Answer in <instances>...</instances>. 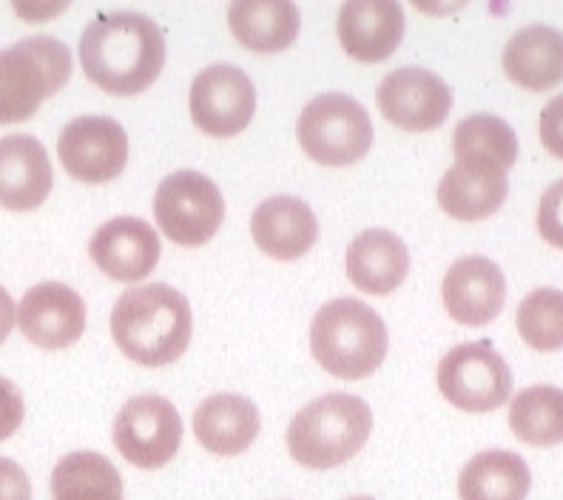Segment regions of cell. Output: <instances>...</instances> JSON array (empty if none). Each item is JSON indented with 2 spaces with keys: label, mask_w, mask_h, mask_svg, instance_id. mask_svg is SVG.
Returning a JSON list of instances; mask_svg holds the SVG:
<instances>
[{
  "label": "cell",
  "mask_w": 563,
  "mask_h": 500,
  "mask_svg": "<svg viewBox=\"0 0 563 500\" xmlns=\"http://www.w3.org/2000/svg\"><path fill=\"white\" fill-rule=\"evenodd\" d=\"M336 32L353 60H387L405 37V12L396 0H347L339 12Z\"/></svg>",
  "instance_id": "16"
},
{
  "label": "cell",
  "mask_w": 563,
  "mask_h": 500,
  "mask_svg": "<svg viewBox=\"0 0 563 500\" xmlns=\"http://www.w3.org/2000/svg\"><path fill=\"white\" fill-rule=\"evenodd\" d=\"M532 473L521 455L509 449H487L464 464L459 475L461 500H527Z\"/></svg>",
  "instance_id": "24"
},
{
  "label": "cell",
  "mask_w": 563,
  "mask_h": 500,
  "mask_svg": "<svg viewBox=\"0 0 563 500\" xmlns=\"http://www.w3.org/2000/svg\"><path fill=\"white\" fill-rule=\"evenodd\" d=\"M55 186V171L43 143L29 134L0 140V208L35 211Z\"/></svg>",
  "instance_id": "17"
},
{
  "label": "cell",
  "mask_w": 563,
  "mask_h": 500,
  "mask_svg": "<svg viewBox=\"0 0 563 500\" xmlns=\"http://www.w3.org/2000/svg\"><path fill=\"white\" fill-rule=\"evenodd\" d=\"M191 304L163 281L125 290L111 310V336L120 353L143 367L177 362L191 344Z\"/></svg>",
  "instance_id": "2"
},
{
  "label": "cell",
  "mask_w": 563,
  "mask_h": 500,
  "mask_svg": "<svg viewBox=\"0 0 563 500\" xmlns=\"http://www.w3.org/2000/svg\"><path fill=\"white\" fill-rule=\"evenodd\" d=\"M71 77V55L57 37H26L0 48V125L23 123Z\"/></svg>",
  "instance_id": "5"
},
{
  "label": "cell",
  "mask_w": 563,
  "mask_h": 500,
  "mask_svg": "<svg viewBox=\"0 0 563 500\" xmlns=\"http://www.w3.org/2000/svg\"><path fill=\"white\" fill-rule=\"evenodd\" d=\"M228 26L251 52L276 55L296 41L302 18L290 0H236L228 9Z\"/></svg>",
  "instance_id": "22"
},
{
  "label": "cell",
  "mask_w": 563,
  "mask_h": 500,
  "mask_svg": "<svg viewBox=\"0 0 563 500\" xmlns=\"http://www.w3.org/2000/svg\"><path fill=\"white\" fill-rule=\"evenodd\" d=\"M154 220L174 245L200 247L222 227L225 199L206 174L177 171L165 177L154 193Z\"/></svg>",
  "instance_id": "7"
},
{
  "label": "cell",
  "mask_w": 563,
  "mask_h": 500,
  "mask_svg": "<svg viewBox=\"0 0 563 500\" xmlns=\"http://www.w3.org/2000/svg\"><path fill=\"white\" fill-rule=\"evenodd\" d=\"M441 299L450 319L464 327H482L498 319L507 302V279L487 256L453 262L441 281Z\"/></svg>",
  "instance_id": "14"
},
{
  "label": "cell",
  "mask_w": 563,
  "mask_h": 500,
  "mask_svg": "<svg viewBox=\"0 0 563 500\" xmlns=\"http://www.w3.org/2000/svg\"><path fill=\"white\" fill-rule=\"evenodd\" d=\"M188 105L197 129L208 137H234L254 116L256 89L245 71L220 63L194 77Z\"/></svg>",
  "instance_id": "11"
},
{
  "label": "cell",
  "mask_w": 563,
  "mask_h": 500,
  "mask_svg": "<svg viewBox=\"0 0 563 500\" xmlns=\"http://www.w3.org/2000/svg\"><path fill=\"white\" fill-rule=\"evenodd\" d=\"M376 103L387 123L401 131H433L453 109V91L433 71L407 66L378 82Z\"/></svg>",
  "instance_id": "12"
},
{
  "label": "cell",
  "mask_w": 563,
  "mask_h": 500,
  "mask_svg": "<svg viewBox=\"0 0 563 500\" xmlns=\"http://www.w3.org/2000/svg\"><path fill=\"white\" fill-rule=\"evenodd\" d=\"M183 444V419L163 396H134L114 419V446L137 469H163Z\"/></svg>",
  "instance_id": "9"
},
{
  "label": "cell",
  "mask_w": 563,
  "mask_h": 500,
  "mask_svg": "<svg viewBox=\"0 0 563 500\" xmlns=\"http://www.w3.org/2000/svg\"><path fill=\"white\" fill-rule=\"evenodd\" d=\"M262 430V415L251 398L236 392H217L194 410V435L211 455L234 458L254 444Z\"/></svg>",
  "instance_id": "19"
},
{
  "label": "cell",
  "mask_w": 563,
  "mask_h": 500,
  "mask_svg": "<svg viewBox=\"0 0 563 500\" xmlns=\"http://www.w3.org/2000/svg\"><path fill=\"white\" fill-rule=\"evenodd\" d=\"M26 404H23V392L0 376V441L12 438L14 432L21 430Z\"/></svg>",
  "instance_id": "30"
},
{
  "label": "cell",
  "mask_w": 563,
  "mask_h": 500,
  "mask_svg": "<svg viewBox=\"0 0 563 500\" xmlns=\"http://www.w3.org/2000/svg\"><path fill=\"white\" fill-rule=\"evenodd\" d=\"M55 500H123V478L106 455L82 449L57 460L52 473Z\"/></svg>",
  "instance_id": "26"
},
{
  "label": "cell",
  "mask_w": 563,
  "mask_h": 500,
  "mask_svg": "<svg viewBox=\"0 0 563 500\" xmlns=\"http://www.w3.org/2000/svg\"><path fill=\"white\" fill-rule=\"evenodd\" d=\"M57 157L69 177L86 186H103L118 179L129 163L125 129L100 114L75 116L57 137Z\"/></svg>",
  "instance_id": "10"
},
{
  "label": "cell",
  "mask_w": 563,
  "mask_h": 500,
  "mask_svg": "<svg viewBox=\"0 0 563 500\" xmlns=\"http://www.w3.org/2000/svg\"><path fill=\"white\" fill-rule=\"evenodd\" d=\"M538 231L550 245L563 251V179L552 182L538 205Z\"/></svg>",
  "instance_id": "29"
},
{
  "label": "cell",
  "mask_w": 563,
  "mask_h": 500,
  "mask_svg": "<svg viewBox=\"0 0 563 500\" xmlns=\"http://www.w3.org/2000/svg\"><path fill=\"white\" fill-rule=\"evenodd\" d=\"M18 327L43 349H66L80 342L86 330V302L63 281H41L23 296Z\"/></svg>",
  "instance_id": "13"
},
{
  "label": "cell",
  "mask_w": 563,
  "mask_h": 500,
  "mask_svg": "<svg viewBox=\"0 0 563 500\" xmlns=\"http://www.w3.org/2000/svg\"><path fill=\"white\" fill-rule=\"evenodd\" d=\"M504 71L527 91H550L563 82V32L532 23L504 46Z\"/></svg>",
  "instance_id": "21"
},
{
  "label": "cell",
  "mask_w": 563,
  "mask_h": 500,
  "mask_svg": "<svg viewBox=\"0 0 563 500\" xmlns=\"http://www.w3.org/2000/svg\"><path fill=\"white\" fill-rule=\"evenodd\" d=\"M0 500H32L26 469L12 458H0Z\"/></svg>",
  "instance_id": "32"
},
{
  "label": "cell",
  "mask_w": 563,
  "mask_h": 500,
  "mask_svg": "<svg viewBox=\"0 0 563 500\" xmlns=\"http://www.w3.org/2000/svg\"><path fill=\"white\" fill-rule=\"evenodd\" d=\"M296 137L313 163L344 168L371 152L373 123L356 97L328 91L305 105L296 123Z\"/></svg>",
  "instance_id": "6"
},
{
  "label": "cell",
  "mask_w": 563,
  "mask_h": 500,
  "mask_svg": "<svg viewBox=\"0 0 563 500\" xmlns=\"http://www.w3.org/2000/svg\"><path fill=\"white\" fill-rule=\"evenodd\" d=\"M516 324L523 342L538 353L563 349V290L538 288L523 296Z\"/></svg>",
  "instance_id": "28"
},
{
  "label": "cell",
  "mask_w": 563,
  "mask_h": 500,
  "mask_svg": "<svg viewBox=\"0 0 563 500\" xmlns=\"http://www.w3.org/2000/svg\"><path fill=\"white\" fill-rule=\"evenodd\" d=\"M509 179L501 171H484L459 165L446 168L439 182V205L459 222H478L493 216L507 202Z\"/></svg>",
  "instance_id": "23"
},
{
  "label": "cell",
  "mask_w": 563,
  "mask_h": 500,
  "mask_svg": "<svg viewBox=\"0 0 563 500\" xmlns=\"http://www.w3.org/2000/svg\"><path fill=\"white\" fill-rule=\"evenodd\" d=\"M373 432L367 401L351 392H330L310 401L288 426V453L308 469H336L362 453Z\"/></svg>",
  "instance_id": "4"
},
{
  "label": "cell",
  "mask_w": 563,
  "mask_h": 500,
  "mask_svg": "<svg viewBox=\"0 0 563 500\" xmlns=\"http://www.w3.org/2000/svg\"><path fill=\"white\" fill-rule=\"evenodd\" d=\"M80 66L106 95H140L165 66L163 29L140 12L95 18L80 37Z\"/></svg>",
  "instance_id": "1"
},
{
  "label": "cell",
  "mask_w": 563,
  "mask_h": 500,
  "mask_svg": "<svg viewBox=\"0 0 563 500\" xmlns=\"http://www.w3.org/2000/svg\"><path fill=\"white\" fill-rule=\"evenodd\" d=\"M541 143L552 157L563 159V95L552 97L541 111Z\"/></svg>",
  "instance_id": "31"
},
{
  "label": "cell",
  "mask_w": 563,
  "mask_h": 500,
  "mask_svg": "<svg viewBox=\"0 0 563 500\" xmlns=\"http://www.w3.org/2000/svg\"><path fill=\"white\" fill-rule=\"evenodd\" d=\"M14 322H18V313H14L12 296H9L7 288L0 285V344H3L9 338V333H12Z\"/></svg>",
  "instance_id": "33"
},
{
  "label": "cell",
  "mask_w": 563,
  "mask_h": 500,
  "mask_svg": "<svg viewBox=\"0 0 563 500\" xmlns=\"http://www.w3.org/2000/svg\"><path fill=\"white\" fill-rule=\"evenodd\" d=\"M251 236L271 259H302L319 240L317 213L299 197H271L251 216Z\"/></svg>",
  "instance_id": "18"
},
{
  "label": "cell",
  "mask_w": 563,
  "mask_h": 500,
  "mask_svg": "<svg viewBox=\"0 0 563 500\" xmlns=\"http://www.w3.org/2000/svg\"><path fill=\"white\" fill-rule=\"evenodd\" d=\"M509 430L529 446L563 444V390L538 385L527 387L512 398L509 407Z\"/></svg>",
  "instance_id": "27"
},
{
  "label": "cell",
  "mask_w": 563,
  "mask_h": 500,
  "mask_svg": "<svg viewBox=\"0 0 563 500\" xmlns=\"http://www.w3.org/2000/svg\"><path fill=\"white\" fill-rule=\"evenodd\" d=\"M439 390L455 410L493 412L512 396V373L493 344H459L441 358Z\"/></svg>",
  "instance_id": "8"
},
{
  "label": "cell",
  "mask_w": 563,
  "mask_h": 500,
  "mask_svg": "<svg viewBox=\"0 0 563 500\" xmlns=\"http://www.w3.org/2000/svg\"><path fill=\"white\" fill-rule=\"evenodd\" d=\"M453 152L459 165L507 174L518 159V137L501 116L470 114L455 129Z\"/></svg>",
  "instance_id": "25"
},
{
  "label": "cell",
  "mask_w": 563,
  "mask_h": 500,
  "mask_svg": "<svg viewBox=\"0 0 563 500\" xmlns=\"http://www.w3.org/2000/svg\"><path fill=\"white\" fill-rule=\"evenodd\" d=\"M344 268H347V279L362 293L387 296L401 288V281L407 279L410 251L401 242V236H396L393 231L371 227V231H362L351 242Z\"/></svg>",
  "instance_id": "20"
},
{
  "label": "cell",
  "mask_w": 563,
  "mask_h": 500,
  "mask_svg": "<svg viewBox=\"0 0 563 500\" xmlns=\"http://www.w3.org/2000/svg\"><path fill=\"white\" fill-rule=\"evenodd\" d=\"M351 500H373V498H367V495H358V498H351Z\"/></svg>",
  "instance_id": "34"
},
{
  "label": "cell",
  "mask_w": 563,
  "mask_h": 500,
  "mask_svg": "<svg viewBox=\"0 0 563 500\" xmlns=\"http://www.w3.org/2000/svg\"><path fill=\"white\" fill-rule=\"evenodd\" d=\"M159 236L148 222L137 216H118L95 231L89 256L97 268L114 281H140L157 268Z\"/></svg>",
  "instance_id": "15"
},
{
  "label": "cell",
  "mask_w": 563,
  "mask_h": 500,
  "mask_svg": "<svg viewBox=\"0 0 563 500\" xmlns=\"http://www.w3.org/2000/svg\"><path fill=\"white\" fill-rule=\"evenodd\" d=\"M387 344L382 315L351 296L324 304L310 324V353L322 370L344 381L373 376L385 362Z\"/></svg>",
  "instance_id": "3"
}]
</instances>
